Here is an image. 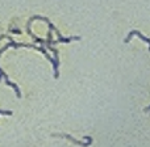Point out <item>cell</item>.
Segmentation results:
<instances>
[{"instance_id":"6da1fadb","label":"cell","mask_w":150,"mask_h":147,"mask_svg":"<svg viewBox=\"0 0 150 147\" xmlns=\"http://www.w3.org/2000/svg\"><path fill=\"white\" fill-rule=\"evenodd\" d=\"M55 42L53 41V37H52V32H47V39H46V46L49 47V50H52L54 53V60H55V65H54V77L59 76V71H58V66H59V58H58V50L54 47Z\"/></svg>"},{"instance_id":"7a4b0ae2","label":"cell","mask_w":150,"mask_h":147,"mask_svg":"<svg viewBox=\"0 0 150 147\" xmlns=\"http://www.w3.org/2000/svg\"><path fill=\"white\" fill-rule=\"evenodd\" d=\"M54 137L66 138V139L71 141V142L75 143V145H79V146H82V147H88V146H91V143H92V138L88 137V135H86V137H84V138H86V142H82V141L75 139L74 137H71V135H69V134H54Z\"/></svg>"},{"instance_id":"3957f363","label":"cell","mask_w":150,"mask_h":147,"mask_svg":"<svg viewBox=\"0 0 150 147\" xmlns=\"http://www.w3.org/2000/svg\"><path fill=\"white\" fill-rule=\"evenodd\" d=\"M133 36H138L141 39H142V41L148 42V44H149V51H150V38H148V37H145L142 33H141L140 30H132V32H129V34H128V36L124 38V42H125V44H128V42L130 41V38H132Z\"/></svg>"},{"instance_id":"277c9868","label":"cell","mask_w":150,"mask_h":147,"mask_svg":"<svg viewBox=\"0 0 150 147\" xmlns=\"http://www.w3.org/2000/svg\"><path fill=\"white\" fill-rule=\"evenodd\" d=\"M0 114H12V110H3V109H0Z\"/></svg>"},{"instance_id":"5b68a950","label":"cell","mask_w":150,"mask_h":147,"mask_svg":"<svg viewBox=\"0 0 150 147\" xmlns=\"http://www.w3.org/2000/svg\"><path fill=\"white\" fill-rule=\"evenodd\" d=\"M145 110H146V112H150V106H148V108H145Z\"/></svg>"}]
</instances>
